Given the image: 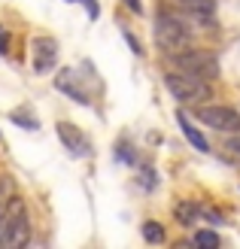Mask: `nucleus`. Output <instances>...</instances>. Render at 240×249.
<instances>
[{"mask_svg":"<svg viewBox=\"0 0 240 249\" xmlns=\"http://www.w3.org/2000/svg\"><path fill=\"white\" fill-rule=\"evenodd\" d=\"M125 40H128V46L134 49V55H143V46H140V43H137V40H134V36H131L128 31H125Z\"/></svg>","mask_w":240,"mask_h":249,"instance_id":"17","label":"nucleus"},{"mask_svg":"<svg viewBox=\"0 0 240 249\" xmlns=\"http://www.w3.org/2000/svg\"><path fill=\"white\" fill-rule=\"evenodd\" d=\"M67 3H76V0H67ZM79 3H85L88 18H97V0H79Z\"/></svg>","mask_w":240,"mask_h":249,"instance_id":"16","label":"nucleus"},{"mask_svg":"<svg viewBox=\"0 0 240 249\" xmlns=\"http://www.w3.org/2000/svg\"><path fill=\"white\" fill-rule=\"evenodd\" d=\"M164 85L180 104H201L210 97V82L201 76H192V73H183V70L164 73Z\"/></svg>","mask_w":240,"mask_h":249,"instance_id":"2","label":"nucleus"},{"mask_svg":"<svg viewBox=\"0 0 240 249\" xmlns=\"http://www.w3.org/2000/svg\"><path fill=\"white\" fill-rule=\"evenodd\" d=\"M58 137H61V143L67 146V152H70V155L85 158L88 152H92V143H88V137H85L79 128H73L70 122H58Z\"/></svg>","mask_w":240,"mask_h":249,"instance_id":"7","label":"nucleus"},{"mask_svg":"<svg viewBox=\"0 0 240 249\" xmlns=\"http://www.w3.org/2000/svg\"><path fill=\"white\" fill-rule=\"evenodd\" d=\"M173 216H176V222H180L183 228H188V225H195V222H198L201 210H198L192 201H180V204L173 207Z\"/></svg>","mask_w":240,"mask_h":249,"instance_id":"11","label":"nucleus"},{"mask_svg":"<svg viewBox=\"0 0 240 249\" xmlns=\"http://www.w3.org/2000/svg\"><path fill=\"white\" fill-rule=\"evenodd\" d=\"M192 243H195V246H219V243H222V237H219L216 231H198Z\"/></svg>","mask_w":240,"mask_h":249,"instance_id":"14","label":"nucleus"},{"mask_svg":"<svg viewBox=\"0 0 240 249\" xmlns=\"http://www.w3.org/2000/svg\"><path fill=\"white\" fill-rule=\"evenodd\" d=\"M228 152H237L240 155V137H231V140H228Z\"/></svg>","mask_w":240,"mask_h":249,"instance_id":"18","label":"nucleus"},{"mask_svg":"<svg viewBox=\"0 0 240 249\" xmlns=\"http://www.w3.org/2000/svg\"><path fill=\"white\" fill-rule=\"evenodd\" d=\"M128 6H131V12H143V6H140V0H128Z\"/></svg>","mask_w":240,"mask_h":249,"instance_id":"19","label":"nucleus"},{"mask_svg":"<svg viewBox=\"0 0 240 249\" xmlns=\"http://www.w3.org/2000/svg\"><path fill=\"white\" fill-rule=\"evenodd\" d=\"M176 122H180V131L185 134V140L192 143V146L198 149V152H210V143H207V137L201 134V131H198L195 124L188 122V119H185V113H183V109H180V113H176Z\"/></svg>","mask_w":240,"mask_h":249,"instance_id":"8","label":"nucleus"},{"mask_svg":"<svg viewBox=\"0 0 240 249\" xmlns=\"http://www.w3.org/2000/svg\"><path fill=\"white\" fill-rule=\"evenodd\" d=\"M9 195H12V179H9V177H0V213H3Z\"/></svg>","mask_w":240,"mask_h":249,"instance_id":"15","label":"nucleus"},{"mask_svg":"<svg viewBox=\"0 0 240 249\" xmlns=\"http://www.w3.org/2000/svg\"><path fill=\"white\" fill-rule=\"evenodd\" d=\"M34 70L37 73H49L55 67V61H58V43L52 40V36H34Z\"/></svg>","mask_w":240,"mask_h":249,"instance_id":"6","label":"nucleus"},{"mask_svg":"<svg viewBox=\"0 0 240 249\" xmlns=\"http://www.w3.org/2000/svg\"><path fill=\"white\" fill-rule=\"evenodd\" d=\"M195 116H198V122H204L213 131H222V134L240 131V113L231 107H198Z\"/></svg>","mask_w":240,"mask_h":249,"instance_id":"5","label":"nucleus"},{"mask_svg":"<svg viewBox=\"0 0 240 249\" xmlns=\"http://www.w3.org/2000/svg\"><path fill=\"white\" fill-rule=\"evenodd\" d=\"M55 85H58V89L64 91L67 97H73L76 104H82V107H92V101H88V94L79 89V85H73V82H70V70H61V76L55 79Z\"/></svg>","mask_w":240,"mask_h":249,"instance_id":"10","label":"nucleus"},{"mask_svg":"<svg viewBox=\"0 0 240 249\" xmlns=\"http://www.w3.org/2000/svg\"><path fill=\"white\" fill-rule=\"evenodd\" d=\"M0 140H3V134H0Z\"/></svg>","mask_w":240,"mask_h":249,"instance_id":"20","label":"nucleus"},{"mask_svg":"<svg viewBox=\"0 0 240 249\" xmlns=\"http://www.w3.org/2000/svg\"><path fill=\"white\" fill-rule=\"evenodd\" d=\"M143 240L146 243H164V228L158 225V222H143Z\"/></svg>","mask_w":240,"mask_h":249,"instance_id":"13","label":"nucleus"},{"mask_svg":"<svg viewBox=\"0 0 240 249\" xmlns=\"http://www.w3.org/2000/svg\"><path fill=\"white\" fill-rule=\"evenodd\" d=\"M9 119L16 122V124H21L24 131H40V122H37V116H34V113H28V109H12Z\"/></svg>","mask_w":240,"mask_h":249,"instance_id":"12","label":"nucleus"},{"mask_svg":"<svg viewBox=\"0 0 240 249\" xmlns=\"http://www.w3.org/2000/svg\"><path fill=\"white\" fill-rule=\"evenodd\" d=\"M155 43L161 52H183V49H188V43H192V34H188V28L176 18L170 16V12H158L155 16Z\"/></svg>","mask_w":240,"mask_h":249,"instance_id":"1","label":"nucleus"},{"mask_svg":"<svg viewBox=\"0 0 240 249\" xmlns=\"http://www.w3.org/2000/svg\"><path fill=\"white\" fill-rule=\"evenodd\" d=\"M176 6L185 9L195 18H210L216 12V0H176Z\"/></svg>","mask_w":240,"mask_h":249,"instance_id":"9","label":"nucleus"},{"mask_svg":"<svg viewBox=\"0 0 240 249\" xmlns=\"http://www.w3.org/2000/svg\"><path fill=\"white\" fill-rule=\"evenodd\" d=\"M3 216L9 222V240L6 249H18V246H28L31 240V219H28V207L18 195H9V201L3 207Z\"/></svg>","mask_w":240,"mask_h":249,"instance_id":"4","label":"nucleus"},{"mask_svg":"<svg viewBox=\"0 0 240 249\" xmlns=\"http://www.w3.org/2000/svg\"><path fill=\"white\" fill-rule=\"evenodd\" d=\"M173 67L183 70V73H192V76H201L213 82L219 76V61L213 52H204V49H183V52H173L170 55Z\"/></svg>","mask_w":240,"mask_h":249,"instance_id":"3","label":"nucleus"}]
</instances>
